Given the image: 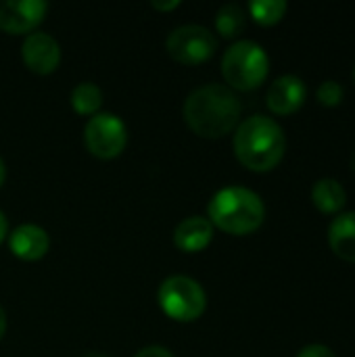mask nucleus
Instances as JSON below:
<instances>
[{"label":"nucleus","mask_w":355,"mask_h":357,"mask_svg":"<svg viewBox=\"0 0 355 357\" xmlns=\"http://www.w3.org/2000/svg\"><path fill=\"white\" fill-rule=\"evenodd\" d=\"M4 180H6V165H4V161L0 157V186L4 184Z\"/></svg>","instance_id":"obj_24"},{"label":"nucleus","mask_w":355,"mask_h":357,"mask_svg":"<svg viewBox=\"0 0 355 357\" xmlns=\"http://www.w3.org/2000/svg\"><path fill=\"white\" fill-rule=\"evenodd\" d=\"M82 357H107V356H103V354H96V351H90V354H86V356H82Z\"/></svg>","instance_id":"obj_25"},{"label":"nucleus","mask_w":355,"mask_h":357,"mask_svg":"<svg viewBox=\"0 0 355 357\" xmlns=\"http://www.w3.org/2000/svg\"><path fill=\"white\" fill-rule=\"evenodd\" d=\"M320 105L324 107H337L343 98V86L335 79H326L318 86V92H316Z\"/></svg>","instance_id":"obj_18"},{"label":"nucleus","mask_w":355,"mask_h":357,"mask_svg":"<svg viewBox=\"0 0 355 357\" xmlns=\"http://www.w3.org/2000/svg\"><path fill=\"white\" fill-rule=\"evenodd\" d=\"M159 305L176 322H192L203 316L207 295L203 287L188 276H169L159 287Z\"/></svg>","instance_id":"obj_5"},{"label":"nucleus","mask_w":355,"mask_h":357,"mask_svg":"<svg viewBox=\"0 0 355 357\" xmlns=\"http://www.w3.org/2000/svg\"><path fill=\"white\" fill-rule=\"evenodd\" d=\"M328 243L341 259L355 264V211L339 213L331 222Z\"/></svg>","instance_id":"obj_13"},{"label":"nucleus","mask_w":355,"mask_h":357,"mask_svg":"<svg viewBox=\"0 0 355 357\" xmlns=\"http://www.w3.org/2000/svg\"><path fill=\"white\" fill-rule=\"evenodd\" d=\"M287 151V138L278 121L266 115H253L239 123L234 134L236 159L253 172L274 169Z\"/></svg>","instance_id":"obj_2"},{"label":"nucleus","mask_w":355,"mask_h":357,"mask_svg":"<svg viewBox=\"0 0 355 357\" xmlns=\"http://www.w3.org/2000/svg\"><path fill=\"white\" fill-rule=\"evenodd\" d=\"M211 226L228 234H251L255 232L266 218L264 201L257 192L245 186H228L218 190L207 207Z\"/></svg>","instance_id":"obj_3"},{"label":"nucleus","mask_w":355,"mask_h":357,"mask_svg":"<svg viewBox=\"0 0 355 357\" xmlns=\"http://www.w3.org/2000/svg\"><path fill=\"white\" fill-rule=\"evenodd\" d=\"M247 25V15L245 8L236 2H228L224 4L218 15H216V27L224 38H234L239 36Z\"/></svg>","instance_id":"obj_15"},{"label":"nucleus","mask_w":355,"mask_h":357,"mask_svg":"<svg viewBox=\"0 0 355 357\" xmlns=\"http://www.w3.org/2000/svg\"><path fill=\"white\" fill-rule=\"evenodd\" d=\"M213 238V226L203 215H190L182 220L174 230V243L178 249L186 253L203 251Z\"/></svg>","instance_id":"obj_12"},{"label":"nucleus","mask_w":355,"mask_h":357,"mask_svg":"<svg viewBox=\"0 0 355 357\" xmlns=\"http://www.w3.org/2000/svg\"><path fill=\"white\" fill-rule=\"evenodd\" d=\"M8 247L15 257L23 261H36L46 255L50 247V238L44 228L36 224H23L15 228L13 234L8 236Z\"/></svg>","instance_id":"obj_11"},{"label":"nucleus","mask_w":355,"mask_h":357,"mask_svg":"<svg viewBox=\"0 0 355 357\" xmlns=\"http://www.w3.org/2000/svg\"><path fill=\"white\" fill-rule=\"evenodd\" d=\"M4 236H6V218H4V213L0 211V243H2Z\"/></svg>","instance_id":"obj_23"},{"label":"nucleus","mask_w":355,"mask_h":357,"mask_svg":"<svg viewBox=\"0 0 355 357\" xmlns=\"http://www.w3.org/2000/svg\"><path fill=\"white\" fill-rule=\"evenodd\" d=\"M270 69V59L253 40H239L234 42L222 59V73L226 82L236 90H253L257 88Z\"/></svg>","instance_id":"obj_4"},{"label":"nucleus","mask_w":355,"mask_h":357,"mask_svg":"<svg viewBox=\"0 0 355 357\" xmlns=\"http://www.w3.org/2000/svg\"><path fill=\"white\" fill-rule=\"evenodd\" d=\"M239 96L222 84H207L190 92L184 100V121L205 138H220L232 132L241 119Z\"/></svg>","instance_id":"obj_1"},{"label":"nucleus","mask_w":355,"mask_h":357,"mask_svg":"<svg viewBox=\"0 0 355 357\" xmlns=\"http://www.w3.org/2000/svg\"><path fill=\"white\" fill-rule=\"evenodd\" d=\"M4 333H6V314H4V310L0 307V341H2V337H4Z\"/></svg>","instance_id":"obj_22"},{"label":"nucleus","mask_w":355,"mask_h":357,"mask_svg":"<svg viewBox=\"0 0 355 357\" xmlns=\"http://www.w3.org/2000/svg\"><path fill=\"white\" fill-rule=\"evenodd\" d=\"M134 357H176L169 349L165 347H159V345H151V347H144L142 351H138Z\"/></svg>","instance_id":"obj_20"},{"label":"nucleus","mask_w":355,"mask_h":357,"mask_svg":"<svg viewBox=\"0 0 355 357\" xmlns=\"http://www.w3.org/2000/svg\"><path fill=\"white\" fill-rule=\"evenodd\" d=\"M312 201L322 213H339L347 203V192L339 180L322 178L312 188Z\"/></svg>","instance_id":"obj_14"},{"label":"nucleus","mask_w":355,"mask_h":357,"mask_svg":"<svg viewBox=\"0 0 355 357\" xmlns=\"http://www.w3.org/2000/svg\"><path fill=\"white\" fill-rule=\"evenodd\" d=\"M305 96H308L305 82L301 77L289 73V75H280L278 79L272 82V86L266 94V102L272 113L291 115L297 109H301V105L305 102Z\"/></svg>","instance_id":"obj_10"},{"label":"nucleus","mask_w":355,"mask_h":357,"mask_svg":"<svg viewBox=\"0 0 355 357\" xmlns=\"http://www.w3.org/2000/svg\"><path fill=\"white\" fill-rule=\"evenodd\" d=\"M21 56L25 61V65L40 75L52 73L59 63H61V48L59 42L46 33V31H33L23 40L21 46Z\"/></svg>","instance_id":"obj_9"},{"label":"nucleus","mask_w":355,"mask_h":357,"mask_svg":"<svg viewBox=\"0 0 355 357\" xmlns=\"http://www.w3.org/2000/svg\"><path fill=\"white\" fill-rule=\"evenodd\" d=\"M297 357H335V354H333L331 347L320 345V343H314V345L303 347V349L297 354Z\"/></svg>","instance_id":"obj_19"},{"label":"nucleus","mask_w":355,"mask_h":357,"mask_svg":"<svg viewBox=\"0 0 355 357\" xmlns=\"http://www.w3.org/2000/svg\"><path fill=\"white\" fill-rule=\"evenodd\" d=\"M167 54L184 65H199L213 56L218 38L203 25H180L165 40Z\"/></svg>","instance_id":"obj_6"},{"label":"nucleus","mask_w":355,"mask_h":357,"mask_svg":"<svg viewBox=\"0 0 355 357\" xmlns=\"http://www.w3.org/2000/svg\"><path fill=\"white\" fill-rule=\"evenodd\" d=\"M249 13L262 25H274L285 17L287 2L285 0H253L249 2Z\"/></svg>","instance_id":"obj_17"},{"label":"nucleus","mask_w":355,"mask_h":357,"mask_svg":"<svg viewBox=\"0 0 355 357\" xmlns=\"http://www.w3.org/2000/svg\"><path fill=\"white\" fill-rule=\"evenodd\" d=\"M71 105L80 115H96L103 105V90L92 82H82L71 92Z\"/></svg>","instance_id":"obj_16"},{"label":"nucleus","mask_w":355,"mask_h":357,"mask_svg":"<svg viewBox=\"0 0 355 357\" xmlns=\"http://www.w3.org/2000/svg\"><path fill=\"white\" fill-rule=\"evenodd\" d=\"M44 0H0V29L8 33L31 31L46 15Z\"/></svg>","instance_id":"obj_8"},{"label":"nucleus","mask_w":355,"mask_h":357,"mask_svg":"<svg viewBox=\"0 0 355 357\" xmlns=\"http://www.w3.org/2000/svg\"><path fill=\"white\" fill-rule=\"evenodd\" d=\"M86 149L98 159L117 157L128 142L126 123L113 113H96L88 119L84 128Z\"/></svg>","instance_id":"obj_7"},{"label":"nucleus","mask_w":355,"mask_h":357,"mask_svg":"<svg viewBox=\"0 0 355 357\" xmlns=\"http://www.w3.org/2000/svg\"><path fill=\"white\" fill-rule=\"evenodd\" d=\"M180 4V0H153L151 2V6L153 8H157V10H172V8H176Z\"/></svg>","instance_id":"obj_21"}]
</instances>
